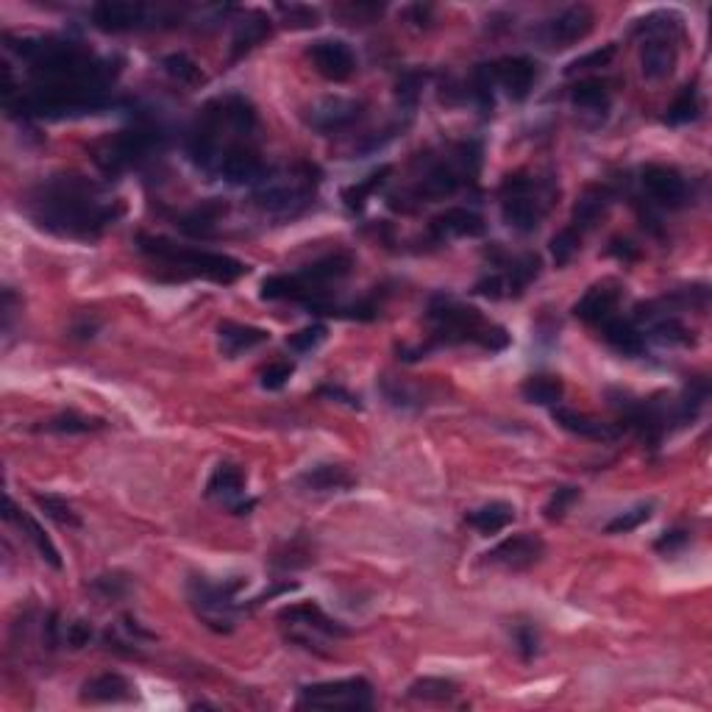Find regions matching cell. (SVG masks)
Listing matches in <instances>:
<instances>
[{
    "mask_svg": "<svg viewBox=\"0 0 712 712\" xmlns=\"http://www.w3.org/2000/svg\"><path fill=\"white\" fill-rule=\"evenodd\" d=\"M28 217L39 229L67 240H98L123 215V204L84 176L45 178L28 192Z\"/></svg>",
    "mask_w": 712,
    "mask_h": 712,
    "instance_id": "1",
    "label": "cell"
},
{
    "mask_svg": "<svg viewBox=\"0 0 712 712\" xmlns=\"http://www.w3.org/2000/svg\"><path fill=\"white\" fill-rule=\"evenodd\" d=\"M426 318L432 323V345L476 343L490 354L504 351L509 345L507 329L487 323L476 306L459 304L457 298H448V295L434 298Z\"/></svg>",
    "mask_w": 712,
    "mask_h": 712,
    "instance_id": "2",
    "label": "cell"
},
{
    "mask_svg": "<svg viewBox=\"0 0 712 712\" xmlns=\"http://www.w3.org/2000/svg\"><path fill=\"white\" fill-rule=\"evenodd\" d=\"M140 251L145 256H151L162 265L173 267L184 276H201V279L215 281V284H231L240 276L248 273V267L242 265L240 259H234L229 254H215V251H198V248H181L176 242L165 240V237H148L142 234Z\"/></svg>",
    "mask_w": 712,
    "mask_h": 712,
    "instance_id": "3",
    "label": "cell"
},
{
    "mask_svg": "<svg viewBox=\"0 0 712 712\" xmlns=\"http://www.w3.org/2000/svg\"><path fill=\"white\" fill-rule=\"evenodd\" d=\"M318 184L320 170L315 165H295L287 173L267 170V176L254 187L251 201L265 215L295 217L312 204Z\"/></svg>",
    "mask_w": 712,
    "mask_h": 712,
    "instance_id": "4",
    "label": "cell"
},
{
    "mask_svg": "<svg viewBox=\"0 0 712 712\" xmlns=\"http://www.w3.org/2000/svg\"><path fill=\"white\" fill-rule=\"evenodd\" d=\"M162 145H165V131L159 126H153V123L140 120L134 126L117 131L115 137L98 142L92 148V159H95V165L101 167L103 173L120 176L126 170L145 165L148 159H153L156 153L162 151Z\"/></svg>",
    "mask_w": 712,
    "mask_h": 712,
    "instance_id": "5",
    "label": "cell"
},
{
    "mask_svg": "<svg viewBox=\"0 0 712 712\" xmlns=\"http://www.w3.org/2000/svg\"><path fill=\"white\" fill-rule=\"evenodd\" d=\"M245 585H248L245 579L209 582L206 576H192L187 582V598L204 626H209L212 632H220V635H229L234 629V615L240 610L237 593Z\"/></svg>",
    "mask_w": 712,
    "mask_h": 712,
    "instance_id": "6",
    "label": "cell"
},
{
    "mask_svg": "<svg viewBox=\"0 0 712 712\" xmlns=\"http://www.w3.org/2000/svg\"><path fill=\"white\" fill-rule=\"evenodd\" d=\"M298 704L312 707V710H370L373 707V685L362 676L306 685L298 693Z\"/></svg>",
    "mask_w": 712,
    "mask_h": 712,
    "instance_id": "7",
    "label": "cell"
},
{
    "mask_svg": "<svg viewBox=\"0 0 712 712\" xmlns=\"http://www.w3.org/2000/svg\"><path fill=\"white\" fill-rule=\"evenodd\" d=\"M534 190H537V181L523 173L507 176L501 184V217L509 229L518 234H532L546 215Z\"/></svg>",
    "mask_w": 712,
    "mask_h": 712,
    "instance_id": "8",
    "label": "cell"
},
{
    "mask_svg": "<svg viewBox=\"0 0 712 712\" xmlns=\"http://www.w3.org/2000/svg\"><path fill=\"white\" fill-rule=\"evenodd\" d=\"M279 621L290 626V640L301 643L304 649H318L323 640L329 637H348V629L343 623L329 618L320 610L318 604L306 601V604H293L279 612Z\"/></svg>",
    "mask_w": 712,
    "mask_h": 712,
    "instance_id": "9",
    "label": "cell"
},
{
    "mask_svg": "<svg viewBox=\"0 0 712 712\" xmlns=\"http://www.w3.org/2000/svg\"><path fill=\"white\" fill-rule=\"evenodd\" d=\"M593 26H596L593 9L579 3V6H568L557 17L546 20L537 31V37L540 42H546L548 48H571L576 42H582L593 31Z\"/></svg>",
    "mask_w": 712,
    "mask_h": 712,
    "instance_id": "10",
    "label": "cell"
},
{
    "mask_svg": "<svg viewBox=\"0 0 712 712\" xmlns=\"http://www.w3.org/2000/svg\"><path fill=\"white\" fill-rule=\"evenodd\" d=\"M215 173L231 187H256L267 176V167L251 145L231 142L229 148L220 153Z\"/></svg>",
    "mask_w": 712,
    "mask_h": 712,
    "instance_id": "11",
    "label": "cell"
},
{
    "mask_svg": "<svg viewBox=\"0 0 712 712\" xmlns=\"http://www.w3.org/2000/svg\"><path fill=\"white\" fill-rule=\"evenodd\" d=\"M362 112H365V106L354 98L329 95V98H320L306 109V126H312L320 134H337L343 128L354 126L356 120L362 117Z\"/></svg>",
    "mask_w": 712,
    "mask_h": 712,
    "instance_id": "12",
    "label": "cell"
},
{
    "mask_svg": "<svg viewBox=\"0 0 712 712\" xmlns=\"http://www.w3.org/2000/svg\"><path fill=\"white\" fill-rule=\"evenodd\" d=\"M543 554H546L543 540L537 534L521 532L501 540L496 548H490L484 554V562L501 565V568H509V571H526V568H532V565L543 560Z\"/></svg>",
    "mask_w": 712,
    "mask_h": 712,
    "instance_id": "13",
    "label": "cell"
},
{
    "mask_svg": "<svg viewBox=\"0 0 712 712\" xmlns=\"http://www.w3.org/2000/svg\"><path fill=\"white\" fill-rule=\"evenodd\" d=\"M89 20L98 31L123 34V31L148 26V6L131 3V0H103V3H95L89 9Z\"/></svg>",
    "mask_w": 712,
    "mask_h": 712,
    "instance_id": "14",
    "label": "cell"
},
{
    "mask_svg": "<svg viewBox=\"0 0 712 712\" xmlns=\"http://www.w3.org/2000/svg\"><path fill=\"white\" fill-rule=\"evenodd\" d=\"M640 184H643V190L654 204L668 206V209L685 204L687 181L674 167L646 165L640 170Z\"/></svg>",
    "mask_w": 712,
    "mask_h": 712,
    "instance_id": "15",
    "label": "cell"
},
{
    "mask_svg": "<svg viewBox=\"0 0 712 712\" xmlns=\"http://www.w3.org/2000/svg\"><path fill=\"white\" fill-rule=\"evenodd\" d=\"M309 59L320 76L329 81H345L356 73V56L343 39H318L309 48Z\"/></svg>",
    "mask_w": 712,
    "mask_h": 712,
    "instance_id": "16",
    "label": "cell"
},
{
    "mask_svg": "<svg viewBox=\"0 0 712 712\" xmlns=\"http://www.w3.org/2000/svg\"><path fill=\"white\" fill-rule=\"evenodd\" d=\"M242 493H245V473L240 465L220 462L206 482V496L220 504H229L234 515H248L254 509V501H240Z\"/></svg>",
    "mask_w": 712,
    "mask_h": 712,
    "instance_id": "17",
    "label": "cell"
},
{
    "mask_svg": "<svg viewBox=\"0 0 712 712\" xmlns=\"http://www.w3.org/2000/svg\"><path fill=\"white\" fill-rule=\"evenodd\" d=\"M537 76H540L537 62H532L529 56H507V59L493 64L496 87L507 92L509 101H526L534 84H537Z\"/></svg>",
    "mask_w": 712,
    "mask_h": 712,
    "instance_id": "18",
    "label": "cell"
},
{
    "mask_svg": "<svg viewBox=\"0 0 712 712\" xmlns=\"http://www.w3.org/2000/svg\"><path fill=\"white\" fill-rule=\"evenodd\" d=\"M621 301V290L612 284V281H601L596 287H590L576 306H573V315L579 320H585L590 326H604L612 318L615 306Z\"/></svg>",
    "mask_w": 712,
    "mask_h": 712,
    "instance_id": "19",
    "label": "cell"
},
{
    "mask_svg": "<svg viewBox=\"0 0 712 712\" xmlns=\"http://www.w3.org/2000/svg\"><path fill=\"white\" fill-rule=\"evenodd\" d=\"M484 217L465 206H451L437 217H432V234L437 240H454V237H482Z\"/></svg>",
    "mask_w": 712,
    "mask_h": 712,
    "instance_id": "20",
    "label": "cell"
},
{
    "mask_svg": "<svg viewBox=\"0 0 712 712\" xmlns=\"http://www.w3.org/2000/svg\"><path fill=\"white\" fill-rule=\"evenodd\" d=\"M554 423L565 429V432L576 434V437H585V440H593V443H610L618 437V429L612 423H604V420L593 418V415H585V412H576V409H565V407H554L551 412Z\"/></svg>",
    "mask_w": 712,
    "mask_h": 712,
    "instance_id": "21",
    "label": "cell"
},
{
    "mask_svg": "<svg viewBox=\"0 0 712 712\" xmlns=\"http://www.w3.org/2000/svg\"><path fill=\"white\" fill-rule=\"evenodd\" d=\"M134 699V685L123 674H98L81 685V701L84 704H120Z\"/></svg>",
    "mask_w": 712,
    "mask_h": 712,
    "instance_id": "22",
    "label": "cell"
},
{
    "mask_svg": "<svg viewBox=\"0 0 712 712\" xmlns=\"http://www.w3.org/2000/svg\"><path fill=\"white\" fill-rule=\"evenodd\" d=\"M676 67L674 39L651 37L640 48V73L646 81H665Z\"/></svg>",
    "mask_w": 712,
    "mask_h": 712,
    "instance_id": "23",
    "label": "cell"
},
{
    "mask_svg": "<svg viewBox=\"0 0 712 712\" xmlns=\"http://www.w3.org/2000/svg\"><path fill=\"white\" fill-rule=\"evenodd\" d=\"M270 340V334L259 326H245V323H234V320H223L217 326V343L223 356H240L245 351H251L256 345H262Z\"/></svg>",
    "mask_w": 712,
    "mask_h": 712,
    "instance_id": "24",
    "label": "cell"
},
{
    "mask_svg": "<svg viewBox=\"0 0 712 712\" xmlns=\"http://www.w3.org/2000/svg\"><path fill=\"white\" fill-rule=\"evenodd\" d=\"M6 518L17 523V526H20V529L26 532V537L31 540V546L37 548V554L42 557V560L48 562L51 568H56V571L62 568V557H59V548L53 546V540L48 537V532H45V529H42V526H39V523L34 521L31 515H26V512H20L12 498H6Z\"/></svg>",
    "mask_w": 712,
    "mask_h": 712,
    "instance_id": "25",
    "label": "cell"
},
{
    "mask_svg": "<svg viewBox=\"0 0 712 712\" xmlns=\"http://www.w3.org/2000/svg\"><path fill=\"white\" fill-rule=\"evenodd\" d=\"M298 484H304L306 490H312V493H340V490H351L356 479L343 465L326 462V465H315V468L301 473Z\"/></svg>",
    "mask_w": 712,
    "mask_h": 712,
    "instance_id": "26",
    "label": "cell"
},
{
    "mask_svg": "<svg viewBox=\"0 0 712 712\" xmlns=\"http://www.w3.org/2000/svg\"><path fill=\"white\" fill-rule=\"evenodd\" d=\"M612 204V192L607 187H587L579 201L573 206L571 215V229H576L579 234H585L587 229H593L598 223V217L607 212V206Z\"/></svg>",
    "mask_w": 712,
    "mask_h": 712,
    "instance_id": "27",
    "label": "cell"
},
{
    "mask_svg": "<svg viewBox=\"0 0 712 712\" xmlns=\"http://www.w3.org/2000/svg\"><path fill=\"white\" fill-rule=\"evenodd\" d=\"M267 37H270V17H265L262 12L248 14L234 31V39H231V62H237L245 53L254 51L256 45H262Z\"/></svg>",
    "mask_w": 712,
    "mask_h": 712,
    "instance_id": "28",
    "label": "cell"
},
{
    "mask_svg": "<svg viewBox=\"0 0 712 712\" xmlns=\"http://www.w3.org/2000/svg\"><path fill=\"white\" fill-rule=\"evenodd\" d=\"M604 340H607L612 351H618L621 356H629V359H637V356L646 354V337H643V331L635 329V326L626 323V320H607V323H604Z\"/></svg>",
    "mask_w": 712,
    "mask_h": 712,
    "instance_id": "29",
    "label": "cell"
},
{
    "mask_svg": "<svg viewBox=\"0 0 712 712\" xmlns=\"http://www.w3.org/2000/svg\"><path fill=\"white\" fill-rule=\"evenodd\" d=\"M226 209H229L226 201L212 198V201H206V204L195 206L190 215H184L178 220L176 226L184 231V234H190V237H209V234L217 229L220 217L226 215Z\"/></svg>",
    "mask_w": 712,
    "mask_h": 712,
    "instance_id": "30",
    "label": "cell"
},
{
    "mask_svg": "<svg viewBox=\"0 0 712 712\" xmlns=\"http://www.w3.org/2000/svg\"><path fill=\"white\" fill-rule=\"evenodd\" d=\"M465 521H468V526H473L476 532L498 534L504 532L509 523L515 521V507L507 504V501H490V504H484V507L468 512Z\"/></svg>",
    "mask_w": 712,
    "mask_h": 712,
    "instance_id": "31",
    "label": "cell"
},
{
    "mask_svg": "<svg viewBox=\"0 0 712 712\" xmlns=\"http://www.w3.org/2000/svg\"><path fill=\"white\" fill-rule=\"evenodd\" d=\"M571 103L582 115L604 117L610 112V92L604 87V81L598 78H585L571 89Z\"/></svg>",
    "mask_w": 712,
    "mask_h": 712,
    "instance_id": "32",
    "label": "cell"
},
{
    "mask_svg": "<svg viewBox=\"0 0 712 712\" xmlns=\"http://www.w3.org/2000/svg\"><path fill=\"white\" fill-rule=\"evenodd\" d=\"M393 173V167L384 165L382 170H376V173H370L365 181H356V184H351V187H345L343 190V204L345 209L351 212V215H359L365 206H368L370 195L379 190V187H384V181H387V176Z\"/></svg>",
    "mask_w": 712,
    "mask_h": 712,
    "instance_id": "33",
    "label": "cell"
},
{
    "mask_svg": "<svg viewBox=\"0 0 712 712\" xmlns=\"http://www.w3.org/2000/svg\"><path fill=\"white\" fill-rule=\"evenodd\" d=\"M106 423L101 418H87V415H78V412H62V415H53V418L42 420L37 426V432L48 434H89L103 429Z\"/></svg>",
    "mask_w": 712,
    "mask_h": 712,
    "instance_id": "34",
    "label": "cell"
},
{
    "mask_svg": "<svg viewBox=\"0 0 712 712\" xmlns=\"http://www.w3.org/2000/svg\"><path fill=\"white\" fill-rule=\"evenodd\" d=\"M701 115V101H699V89H696V84H687V87H682V92L676 95L674 103L665 109V123L668 126H687V123H693V120H699Z\"/></svg>",
    "mask_w": 712,
    "mask_h": 712,
    "instance_id": "35",
    "label": "cell"
},
{
    "mask_svg": "<svg viewBox=\"0 0 712 712\" xmlns=\"http://www.w3.org/2000/svg\"><path fill=\"white\" fill-rule=\"evenodd\" d=\"M521 395L537 407H557L562 401V382L554 376H529L523 382Z\"/></svg>",
    "mask_w": 712,
    "mask_h": 712,
    "instance_id": "36",
    "label": "cell"
},
{
    "mask_svg": "<svg viewBox=\"0 0 712 712\" xmlns=\"http://www.w3.org/2000/svg\"><path fill=\"white\" fill-rule=\"evenodd\" d=\"M34 504L45 512V518H51V521L59 523V526H67V529H78V526H81L78 512L70 507L62 496H53V493H34Z\"/></svg>",
    "mask_w": 712,
    "mask_h": 712,
    "instance_id": "37",
    "label": "cell"
},
{
    "mask_svg": "<svg viewBox=\"0 0 712 712\" xmlns=\"http://www.w3.org/2000/svg\"><path fill=\"white\" fill-rule=\"evenodd\" d=\"M162 67H165L167 76L178 81V84H184V87H198V84L206 81L204 70L192 62L187 53H170V56L162 59Z\"/></svg>",
    "mask_w": 712,
    "mask_h": 712,
    "instance_id": "38",
    "label": "cell"
},
{
    "mask_svg": "<svg viewBox=\"0 0 712 712\" xmlns=\"http://www.w3.org/2000/svg\"><path fill=\"white\" fill-rule=\"evenodd\" d=\"M454 696H457V685H454L451 679L423 676V679H418V682L409 685V699L437 701V704H443V701L454 699Z\"/></svg>",
    "mask_w": 712,
    "mask_h": 712,
    "instance_id": "39",
    "label": "cell"
},
{
    "mask_svg": "<svg viewBox=\"0 0 712 712\" xmlns=\"http://www.w3.org/2000/svg\"><path fill=\"white\" fill-rule=\"evenodd\" d=\"M579 498H582V490H579V487H573V484H562V487H557V490L551 493V498L546 501V507H543L546 521H562Z\"/></svg>",
    "mask_w": 712,
    "mask_h": 712,
    "instance_id": "40",
    "label": "cell"
},
{
    "mask_svg": "<svg viewBox=\"0 0 712 712\" xmlns=\"http://www.w3.org/2000/svg\"><path fill=\"white\" fill-rule=\"evenodd\" d=\"M579 248H582V234L571 229V226H565V229L557 231V234L551 237V256H554L557 267L568 265Z\"/></svg>",
    "mask_w": 712,
    "mask_h": 712,
    "instance_id": "41",
    "label": "cell"
},
{
    "mask_svg": "<svg viewBox=\"0 0 712 712\" xmlns=\"http://www.w3.org/2000/svg\"><path fill=\"white\" fill-rule=\"evenodd\" d=\"M651 512H654V507H651V504H637V507L626 509V512H618V515H615V518H612V521L604 526V532L607 534L632 532V529H637L640 523L649 521Z\"/></svg>",
    "mask_w": 712,
    "mask_h": 712,
    "instance_id": "42",
    "label": "cell"
},
{
    "mask_svg": "<svg viewBox=\"0 0 712 712\" xmlns=\"http://www.w3.org/2000/svg\"><path fill=\"white\" fill-rule=\"evenodd\" d=\"M326 334H329V331H326L323 323H312V326L290 334V337H287V348L295 351V354H309V351H315L318 345H323Z\"/></svg>",
    "mask_w": 712,
    "mask_h": 712,
    "instance_id": "43",
    "label": "cell"
},
{
    "mask_svg": "<svg viewBox=\"0 0 712 712\" xmlns=\"http://www.w3.org/2000/svg\"><path fill=\"white\" fill-rule=\"evenodd\" d=\"M651 334H654V340L662 345H690L693 343L690 331H687L676 318L657 320V323H654V329H651Z\"/></svg>",
    "mask_w": 712,
    "mask_h": 712,
    "instance_id": "44",
    "label": "cell"
},
{
    "mask_svg": "<svg viewBox=\"0 0 712 712\" xmlns=\"http://www.w3.org/2000/svg\"><path fill=\"white\" fill-rule=\"evenodd\" d=\"M276 12L281 14V20H284V26L290 28H315L318 26V12L315 9H309V6H298V3H281V6H276Z\"/></svg>",
    "mask_w": 712,
    "mask_h": 712,
    "instance_id": "45",
    "label": "cell"
},
{
    "mask_svg": "<svg viewBox=\"0 0 712 712\" xmlns=\"http://www.w3.org/2000/svg\"><path fill=\"white\" fill-rule=\"evenodd\" d=\"M89 587H92L101 598H112V601H115V598L126 596L131 582H128L123 573H103V576H95Z\"/></svg>",
    "mask_w": 712,
    "mask_h": 712,
    "instance_id": "46",
    "label": "cell"
},
{
    "mask_svg": "<svg viewBox=\"0 0 712 712\" xmlns=\"http://www.w3.org/2000/svg\"><path fill=\"white\" fill-rule=\"evenodd\" d=\"M295 373V365L293 362H270L267 368H262V373H259V382H262V387L265 390H281L284 384L293 379Z\"/></svg>",
    "mask_w": 712,
    "mask_h": 712,
    "instance_id": "47",
    "label": "cell"
},
{
    "mask_svg": "<svg viewBox=\"0 0 712 712\" xmlns=\"http://www.w3.org/2000/svg\"><path fill=\"white\" fill-rule=\"evenodd\" d=\"M515 649H518L523 662H532L534 657H537V651H540V635H537V629H534L532 623H521V626L515 629Z\"/></svg>",
    "mask_w": 712,
    "mask_h": 712,
    "instance_id": "48",
    "label": "cell"
},
{
    "mask_svg": "<svg viewBox=\"0 0 712 712\" xmlns=\"http://www.w3.org/2000/svg\"><path fill=\"white\" fill-rule=\"evenodd\" d=\"M612 56H615V45H604V48H598V51L587 53V56H582V59H576V62L568 64V76H573V73H579V70H593V67H604V64L610 62Z\"/></svg>",
    "mask_w": 712,
    "mask_h": 712,
    "instance_id": "49",
    "label": "cell"
},
{
    "mask_svg": "<svg viewBox=\"0 0 712 712\" xmlns=\"http://www.w3.org/2000/svg\"><path fill=\"white\" fill-rule=\"evenodd\" d=\"M476 295L493 298V301H498V298H507L509 290H507V279H504V273H493V276H484L482 281H476Z\"/></svg>",
    "mask_w": 712,
    "mask_h": 712,
    "instance_id": "50",
    "label": "cell"
},
{
    "mask_svg": "<svg viewBox=\"0 0 712 712\" xmlns=\"http://www.w3.org/2000/svg\"><path fill=\"white\" fill-rule=\"evenodd\" d=\"M395 95H398V101H401V106H407V109H412V106L418 103V95H420V76H418V73H407V76H401V81H398V89H395Z\"/></svg>",
    "mask_w": 712,
    "mask_h": 712,
    "instance_id": "51",
    "label": "cell"
},
{
    "mask_svg": "<svg viewBox=\"0 0 712 712\" xmlns=\"http://www.w3.org/2000/svg\"><path fill=\"white\" fill-rule=\"evenodd\" d=\"M64 640H67V646H70V649H84V646H89V640H92V626H89L87 621L67 623V629H64Z\"/></svg>",
    "mask_w": 712,
    "mask_h": 712,
    "instance_id": "52",
    "label": "cell"
},
{
    "mask_svg": "<svg viewBox=\"0 0 712 712\" xmlns=\"http://www.w3.org/2000/svg\"><path fill=\"white\" fill-rule=\"evenodd\" d=\"M685 543H687V532H682V529H674V532L662 534L660 540L654 543V548H657V551H662V554H674V551H679V548L685 546Z\"/></svg>",
    "mask_w": 712,
    "mask_h": 712,
    "instance_id": "53",
    "label": "cell"
},
{
    "mask_svg": "<svg viewBox=\"0 0 712 712\" xmlns=\"http://www.w3.org/2000/svg\"><path fill=\"white\" fill-rule=\"evenodd\" d=\"M318 393L326 395V398H331V401L348 404L351 409H362V404H359V395H351L348 390H343V387H334V384H323Z\"/></svg>",
    "mask_w": 712,
    "mask_h": 712,
    "instance_id": "54",
    "label": "cell"
}]
</instances>
